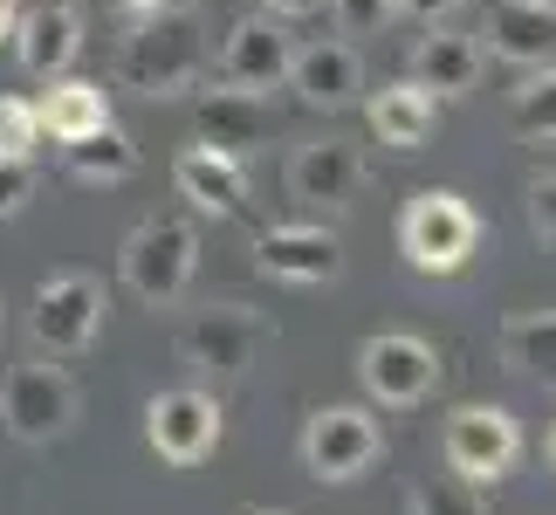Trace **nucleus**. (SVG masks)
Listing matches in <instances>:
<instances>
[{"mask_svg":"<svg viewBox=\"0 0 556 515\" xmlns=\"http://www.w3.org/2000/svg\"><path fill=\"white\" fill-rule=\"evenodd\" d=\"M206 76V14L200 0H165L131 14L117 41V83L138 97H179Z\"/></svg>","mask_w":556,"mask_h":515,"instance_id":"1","label":"nucleus"},{"mask_svg":"<svg viewBox=\"0 0 556 515\" xmlns=\"http://www.w3.org/2000/svg\"><path fill=\"white\" fill-rule=\"evenodd\" d=\"M399 248H405V262H413L419 275H460L467 268V254L481 248V221H475V206L460 200V192H413L399 213Z\"/></svg>","mask_w":556,"mask_h":515,"instance_id":"2","label":"nucleus"},{"mask_svg":"<svg viewBox=\"0 0 556 515\" xmlns=\"http://www.w3.org/2000/svg\"><path fill=\"white\" fill-rule=\"evenodd\" d=\"M70 419H76V385L62 364H14L8 378H0V426H8L14 440H28V447H49L70 434Z\"/></svg>","mask_w":556,"mask_h":515,"instance_id":"3","label":"nucleus"},{"mask_svg":"<svg viewBox=\"0 0 556 515\" xmlns=\"http://www.w3.org/2000/svg\"><path fill=\"white\" fill-rule=\"evenodd\" d=\"M262 343H268V316L262 310H248V303H206V310L186 316L179 357L192 364V372H206V378H241Z\"/></svg>","mask_w":556,"mask_h":515,"instance_id":"4","label":"nucleus"},{"mask_svg":"<svg viewBox=\"0 0 556 515\" xmlns=\"http://www.w3.org/2000/svg\"><path fill=\"white\" fill-rule=\"evenodd\" d=\"M192 262H200V234L186 221H144L131 241H124V282H131L138 303H179L192 282Z\"/></svg>","mask_w":556,"mask_h":515,"instance_id":"5","label":"nucleus"},{"mask_svg":"<svg viewBox=\"0 0 556 515\" xmlns=\"http://www.w3.org/2000/svg\"><path fill=\"white\" fill-rule=\"evenodd\" d=\"M440 454H446V467H454L460 481L495 488L522 454V426L508 419L502 405H460V413L446 419V434H440Z\"/></svg>","mask_w":556,"mask_h":515,"instance_id":"6","label":"nucleus"},{"mask_svg":"<svg viewBox=\"0 0 556 515\" xmlns=\"http://www.w3.org/2000/svg\"><path fill=\"white\" fill-rule=\"evenodd\" d=\"M97 324H103V282L97 275H49V282L35 289V310H28L35 351L76 357L83 343L97 337Z\"/></svg>","mask_w":556,"mask_h":515,"instance_id":"7","label":"nucleus"},{"mask_svg":"<svg viewBox=\"0 0 556 515\" xmlns=\"http://www.w3.org/2000/svg\"><path fill=\"white\" fill-rule=\"evenodd\" d=\"M378 454H384V434L357 405H324L303 426V467L316 481H357L365 467H378Z\"/></svg>","mask_w":556,"mask_h":515,"instance_id":"8","label":"nucleus"},{"mask_svg":"<svg viewBox=\"0 0 556 515\" xmlns=\"http://www.w3.org/2000/svg\"><path fill=\"white\" fill-rule=\"evenodd\" d=\"M357 378H365V392L378 405H419L440 385V351L413 330H384V337H365Z\"/></svg>","mask_w":556,"mask_h":515,"instance_id":"9","label":"nucleus"},{"mask_svg":"<svg viewBox=\"0 0 556 515\" xmlns=\"http://www.w3.org/2000/svg\"><path fill=\"white\" fill-rule=\"evenodd\" d=\"M144 434H152L159 461L200 467L213 447H220V405H213L206 392H192V385H179V392H159L152 405H144Z\"/></svg>","mask_w":556,"mask_h":515,"instance_id":"10","label":"nucleus"},{"mask_svg":"<svg viewBox=\"0 0 556 515\" xmlns=\"http://www.w3.org/2000/svg\"><path fill=\"white\" fill-rule=\"evenodd\" d=\"M289 55H295L289 21L248 14V21H233V28H227L213 70H220V83H233V90H275V83L289 76Z\"/></svg>","mask_w":556,"mask_h":515,"instance_id":"11","label":"nucleus"},{"mask_svg":"<svg viewBox=\"0 0 556 515\" xmlns=\"http://www.w3.org/2000/svg\"><path fill=\"white\" fill-rule=\"evenodd\" d=\"M254 268L275 275V282H295V289H316V282H337L344 275V241L330 227H268L254 241Z\"/></svg>","mask_w":556,"mask_h":515,"instance_id":"12","label":"nucleus"},{"mask_svg":"<svg viewBox=\"0 0 556 515\" xmlns=\"http://www.w3.org/2000/svg\"><path fill=\"white\" fill-rule=\"evenodd\" d=\"M357 186H365V152L351 138H316V145H295L289 159V192L303 206H351Z\"/></svg>","mask_w":556,"mask_h":515,"instance_id":"13","label":"nucleus"},{"mask_svg":"<svg viewBox=\"0 0 556 515\" xmlns=\"http://www.w3.org/2000/svg\"><path fill=\"white\" fill-rule=\"evenodd\" d=\"M282 83L309 103V111H344V103H357V90H365V70H357L351 41H303V49L289 55Z\"/></svg>","mask_w":556,"mask_h":515,"instance_id":"14","label":"nucleus"},{"mask_svg":"<svg viewBox=\"0 0 556 515\" xmlns=\"http://www.w3.org/2000/svg\"><path fill=\"white\" fill-rule=\"evenodd\" d=\"M481 35H488V55L516 62V70H549L556 62V8L549 0H495Z\"/></svg>","mask_w":556,"mask_h":515,"instance_id":"15","label":"nucleus"},{"mask_svg":"<svg viewBox=\"0 0 556 515\" xmlns=\"http://www.w3.org/2000/svg\"><path fill=\"white\" fill-rule=\"evenodd\" d=\"M275 131V111L262 90H233V83H220V90H206L200 103V145H213V152L227 159H248L254 145H268Z\"/></svg>","mask_w":556,"mask_h":515,"instance_id":"16","label":"nucleus"},{"mask_svg":"<svg viewBox=\"0 0 556 515\" xmlns=\"http://www.w3.org/2000/svg\"><path fill=\"white\" fill-rule=\"evenodd\" d=\"M14 55H21V70H28V76H70V62L83 55V14L76 8H62V0H55V8H35V14H21L14 21Z\"/></svg>","mask_w":556,"mask_h":515,"instance_id":"17","label":"nucleus"},{"mask_svg":"<svg viewBox=\"0 0 556 515\" xmlns=\"http://www.w3.org/2000/svg\"><path fill=\"white\" fill-rule=\"evenodd\" d=\"M173 179H179V192L200 213H213V221L241 213V200H248V165L227 159V152H213V145H186L179 165H173Z\"/></svg>","mask_w":556,"mask_h":515,"instance_id":"18","label":"nucleus"},{"mask_svg":"<svg viewBox=\"0 0 556 515\" xmlns=\"http://www.w3.org/2000/svg\"><path fill=\"white\" fill-rule=\"evenodd\" d=\"M413 83L433 97H467L481 83V41L475 35H454V28H433L419 35L413 49Z\"/></svg>","mask_w":556,"mask_h":515,"instance_id":"19","label":"nucleus"},{"mask_svg":"<svg viewBox=\"0 0 556 515\" xmlns=\"http://www.w3.org/2000/svg\"><path fill=\"white\" fill-rule=\"evenodd\" d=\"M440 124V97L419 90V83H384L371 97V131L378 145H392V152H419L426 138H433Z\"/></svg>","mask_w":556,"mask_h":515,"instance_id":"20","label":"nucleus"},{"mask_svg":"<svg viewBox=\"0 0 556 515\" xmlns=\"http://www.w3.org/2000/svg\"><path fill=\"white\" fill-rule=\"evenodd\" d=\"M35 117H41V131H49L55 145H76V138H90L97 124H111V97H103V83L55 76L49 97L35 103Z\"/></svg>","mask_w":556,"mask_h":515,"instance_id":"21","label":"nucleus"},{"mask_svg":"<svg viewBox=\"0 0 556 515\" xmlns=\"http://www.w3.org/2000/svg\"><path fill=\"white\" fill-rule=\"evenodd\" d=\"M502 364L529 385L556 392V310H522L502 324Z\"/></svg>","mask_w":556,"mask_h":515,"instance_id":"22","label":"nucleus"},{"mask_svg":"<svg viewBox=\"0 0 556 515\" xmlns=\"http://www.w3.org/2000/svg\"><path fill=\"white\" fill-rule=\"evenodd\" d=\"M62 165L76 172V179H90V186H124L138 172V145L117 131V124H97L90 138H76V145H62Z\"/></svg>","mask_w":556,"mask_h":515,"instance_id":"23","label":"nucleus"},{"mask_svg":"<svg viewBox=\"0 0 556 515\" xmlns=\"http://www.w3.org/2000/svg\"><path fill=\"white\" fill-rule=\"evenodd\" d=\"M508 124H516V138H529V145H556V62H549V70H536L516 90Z\"/></svg>","mask_w":556,"mask_h":515,"instance_id":"24","label":"nucleus"},{"mask_svg":"<svg viewBox=\"0 0 556 515\" xmlns=\"http://www.w3.org/2000/svg\"><path fill=\"white\" fill-rule=\"evenodd\" d=\"M413 515H488V502H481V488H475V481H460V475H433V481H419V488H413Z\"/></svg>","mask_w":556,"mask_h":515,"instance_id":"25","label":"nucleus"},{"mask_svg":"<svg viewBox=\"0 0 556 515\" xmlns=\"http://www.w3.org/2000/svg\"><path fill=\"white\" fill-rule=\"evenodd\" d=\"M41 145V117L28 97H0V159H35Z\"/></svg>","mask_w":556,"mask_h":515,"instance_id":"26","label":"nucleus"},{"mask_svg":"<svg viewBox=\"0 0 556 515\" xmlns=\"http://www.w3.org/2000/svg\"><path fill=\"white\" fill-rule=\"evenodd\" d=\"M35 192V159H0V221H14Z\"/></svg>","mask_w":556,"mask_h":515,"instance_id":"27","label":"nucleus"},{"mask_svg":"<svg viewBox=\"0 0 556 515\" xmlns=\"http://www.w3.org/2000/svg\"><path fill=\"white\" fill-rule=\"evenodd\" d=\"M337 8V28L344 35H378L392 21V0H330Z\"/></svg>","mask_w":556,"mask_h":515,"instance_id":"28","label":"nucleus"},{"mask_svg":"<svg viewBox=\"0 0 556 515\" xmlns=\"http://www.w3.org/2000/svg\"><path fill=\"white\" fill-rule=\"evenodd\" d=\"M529 227H536V241L556 248V172H543V179L529 186Z\"/></svg>","mask_w":556,"mask_h":515,"instance_id":"29","label":"nucleus"},{"mask_svg":"<svg viewBox=\"0 0 556 515\" xmlns=\"http://www.w3.org/2000/svg\"><path fill=\"white\" fill-rule=\"evenodd\" d=\"M460 0H392V14H413V21H446Z\"/></svg>","mask_w":556,"mask_h":515,"instance_id":"30","label":"nucleus"},{"mask_svg":"<svg viewBox=\"0 0 556 515\" xmlns=\"http://www.w3.org/2000/svg\"><path fill=\"white\" fill-rule=\"evenodd\" d=\"M324 0H262V14H275V21H309Z\"/></svg>","mask_w":556,"mask_h":515,"instance_id":"31","label":"nucleus"},{"mask_svg":"<svg viewBox=\"0 0 556 515\" xmlns=\"http://www.w3.org/2000/svg\"><path fill=\"white\" fill-rule=\"evenodd\" d=\"M103 8H117V14H144V8H165V0H103Z\"/></svg>","mask_w":556,"mask_h":515,"instance_id":"32","label":"nucleus"},{"mask_svg":"<svg viewBox=\"0 0 556 515\" xmlns=\"http://www.w3.org/2000/svg\"><path fill=\"white\" fill-rule=\"evenodd\" d=\"M14 21H21V8H14V0H0V41L14 35Z\"/></svg>","mask_w":556,"mask_h":515,"instance_id":"33","label":"nucleus"},{"mask_svg":"<svg viewBox=\"0 0 556 515\" xmlns=\"http://www.w3.org/2000/svg\"><path fill=\"white\" fill-rule=\"evenodd\" d=\"M549 467H556V426H549Z\"/></svg>","mask_w":556,"mask_h":515,"instance_id":"34","label":"nucleus"},{"mask_svg":"<svg viewBox=\"0 0 556 515\" xmlns=\"http://www.w3.org/2000/svg\"><path fill=\"white\" fill-rule=\"evenodd\" d=\"M254 515H282V508H254Z\"/></svg>","mask_w":556,"mask_h":515,"instance_id":"35","label":"nucleus"},{"mask_svg":"<svg viewBox=\"0 0 556 515\" xmlns=\"http://www.w3.org/2000/svg\"><path fill=\"white\" fill-rule=\"evenodd\" d=\"M549 8H556V0H549Z\"/></svg>","mask_w":556,"mask_h":515,"instance_id":"36","label":"nucleus"}]
</instances>
